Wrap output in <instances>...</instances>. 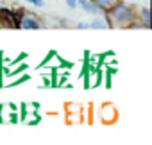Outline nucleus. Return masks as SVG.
I'll return each mask as SVG.
<instances>
[{
	"instance_id": "1a4fd4ad",
	"label": "nucleus",
	"mask_w": 152,
	"mask_h": 145,
	"mask_svg": "<svg viewBox=\"0 0 152 145\" xmlns=\"http://www.w3.org/2000/svg\"><path fill=\"white\" fill-rule=\"evenodd\" d=\"M64 2H66V6H68L70 9H75V7H77V0H64Z\"/></svg>"
},
{
	"instance_id": "0eeeda50",
	"label": "nucleus",
	"mask_w": 152,
	"mask_h": 145,
	"mask_svg": "<svg viewBox=\"0 0 152 145\" xmlns=\"http://www.w3.org/2000/svg\"><path fill=\"white\" fill-rule=\"evenodd\" d=\"M91 2H95L99 7H102V9L106 11L107 7H111V6H113V2H115V0H91Z\"/></svg>"
},
{
	"instance_id": "9d476101",
	"label": "nucleus",
	"mask_w": 152,
	"mask_h": 145,
	"mask_svg": "<svg viewBox=\"0 0 152 145\" xmlns=\"http://www.w3.org/2000/svg\"><path fill=\"white\" fill-rule=\"evenodd\" d=\"M75 27H77V29H90V27H88V23H84V22H79Z\"/></svg>"
},
{
	"instance_id": "6e6552de",
	"label": "nucleus",
	"mask_w": 152,
	"mask_h": 145,
	"mask_svg": "<svg viewBox=\"0 0 152 145\" xmlns=\"http://www.w3.org/2000/svg\"><path fill=\"white\" fill-rule=\"evenodd\" d=\"M25 2H29V4L34 6V7H43V6H45L43 0H25Z\"/></svg>"
},
{
	"instance_id": "39448f33",
	"label": "nucleus",
	"mask_w": 152,
	"mask_h": 145,
	"mask_svg": "<svg viewBox=\"0 0 152 145\" xmlns=\"http://www.w3.org/2000/svg\"><path fill=\"white\" fill-rule=\"evenodd\" d=\"M88 27H90V29L104 31V29H109V22H107V18H104V15H97V16L93 18V22L88 23Z\"/></svg>"
},
{
	"instance_id": "423d86ee",
	"label": "nucleus",
	"mask_w": 152,
	"mask_h": 145,
	"mask_svg": "<svg viewBox=\"0 0 152 145\" xmlns=\"http://www.w3.org/2000/svg\"><path fill=\"white\" fill-rule=\"evenodd\" d=\"M140 15H141V18H143V23H145V27L148 29V27H150V9H148V7H143Z\"/></svg>"
},
{
	"instance_id": "f03ea898",
	"label": "nucleus",
	"mask_w": 152,
	"mask_h": 145,
	"mask_svg": "<svg viewBox=\"0 0 152 145\" xmlns=\"http://www.w3.org/2000/svg\"><path fill=\"white\" fill-rule=\"evenodd\" d=\"M100 120L104 124H113L116 120V109L113 104H104L100 108Z\"/></svg>"
},
{
	"instance_id": "f257e3e1",
	"label": "nucleus",
	"mask_w": 152,
	"mask_h": 145,
	"mask_svg": "<svg viewBox=\"0 0 152 145\" xmlns=\"http://www.w3.org/2000/svg\"><path fill=\"white\" fill-rule=\"evenodd\" d=\"M107 22H113V25H118V27L131 25L134 22V11L124 2H113L111 11L107 15Z\"/></svg>"
},
{
	"instance_id": "7ed1b4c3",
	"label": "nucleus",
	"mask_w": 152,
	"mask_h": 145,
	"mask_svg": "<svg viewBox=\"0 0 152 145\" xmlns=\"http://www.w3.org/2000/svg\"><path fill=\"white\" fill-rule=\"evenodd\" d=\"M77 6H81L86 13H90V15H93V16H97V15H106V11H104L102 7H99L95 2H91V0H77Z\"/></svg>"
},
{
	"instance_id": "20e7f679",
	"label": "nucleus",
	"mask_w": 152,
	"mask_h": 145,
	"mask_svg": "<svg viewBox=\"0 0 152 145\" xmlns=\"http://www.w3.org/2000/svg\"><path fill=\"white\" fill-rule=\"evenodd\" d=\"M20 27H22V29H27V31H38V29L41 27V23H39V20H38L36 16L25 15V16H22V20H20Z\"/></svg>"
}]
</instances>
